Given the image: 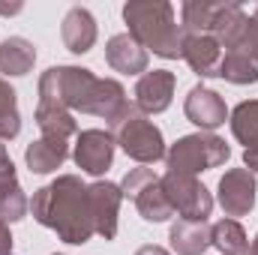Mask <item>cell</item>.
<instances>
[{"label":"cell","instance_id":"obj_1","mask_svg":"<svg viewBox=\"0 0 258 255\" xmlns=\"http://www.w3.org/2000/svg\"><path fill=\"white\" fill-rule=\"evenodd\" d=\"M30 213L39 225L57 231V237L72 246H84L96 234L90 201H87V186L75 174H60L48 186L33 192Z\"/></svg>","mask_w":258,"mask_h":255},{"label":"cell","instance_id":"obj_2","mask_svg":"<svg viewBox=\"0 0 258 255\" xmlns=\"http://www.w3.org/2000/svg\"><path fill=\"white\" fill-rule=\"evenodd\" d=\"M123 21L129 24V36L147 51L177 60L183 57V39L186 33L180 30L174 18V6L165 0H132L123 6Z\"/></svg>","mask_w":258,"mask_h":255},{"label":"cell","instance_id":"obj_3","mask_svg":"<svg viewBox=\"0 0 258 255\" xmlns=\"http://www.w3.org/2000/svg\"><path fill=\"white\" fill-rule=\"evenodd\" d=\"M111 135L123 147V153L129 159H135L141 165H153V162H159L165 156V141H162L159 126L153 120H147V114H141L132 102L111 123Z\"/></svg>","mask_w":258,"mask_h":255},{"label":"cell","instance_id":"obj_4","mask_svg":"<svg viewBox=\"0 0 258 255\" xmlns=\"http://www.w3.org/2000/svg\"><path fill=\"white\" fill-rule=\"evenodd\" d=\"M228 156H231V147L213 132L183 135L165 150L168 171H180V174H198V171L219 168L228 162Z\"/></svg>","mask_w":258,"mask_h":255},{"label":"cell","instance_id":"obj_5","mask_svg":"<svg viewBox=\"0 0 258 255\" xmlns=\"http://www.w3.org/2000/svg\"><path fill=\"white\" fill-rule=\"evenodd\" d=\"M93 84H96V75L84 66H51L39 78V105L84 111V102Z\"/></svg>","mask_w":258,"mask_h":255},{"label":"cell","instance_id":"obj_6","mask_svg":"<svg viewBox=\"0 0 258 255\" xmlns=\"http://www.w3.org/2000/svg\"><path fill=\"white\" fill-rule=\"evenodd\" d=\"M120 192H123V198L135 201L141 219H147V222H168L174 213L165 192H162V177L153 168H144V165L129 168L123 183H120Z\"/></svg>","mask_w":258,"mask_h":255},{"label":"cell","instance_id":"obj_7","mask_svg":"<svg viewBox=\"0 0 258 255\" xmlns=\"http://www.w3.org/2000/svg\"><path fill=\"white\" fill-rule=\"evenodd\" d=\"M162 192L171 204L174 213L186 222H207L213 210V195L198 183L195 174H180V171H165L162 174Z\"/></svg>","mask_w":258,"mask_h":255},{"label":"cell","instance_id":"obj_8","mask_svg":"<svg viewBox=\"0 0 258 255\" xmlns=\"http://www.w3.org/2000/svg\"><path fill=\"white\" fill-rule=\"evenodd\" d=\"M114 135L105 132V129H84L75 135V150H72V159L75 165L90 174V177H102L111 162H114Z\"/></svg>","mask_w":258,"mask_h":255},{"label":"cell","instance_id":"obj_9","mask_svg":"<svg viewBox=\"0 0 258 255\" xmlns=\"http://www.w3.org/2000/svg\"><path fill=\"white\" fill-rule=\"evenodd\" d=\"M87 201H90V213H93V228L99 237L114 240L117 237V210L123 201V192L117 183L108 180H96L87 186Z\"/></svg>","mask_w":258,"mask_h":255},{"label":"cell","instance_id":"obj_10","mask_svg":"<svg viewBox=\"0 0 258 255\" xmlns=\"http://www.w3.org/2000/svg\"><path fill=\"white\" fill-rule=\"evenodd\" d=\"M174 87H177V75L168 72V69H153V72H144L135 84V108L141 114H159L171 105V96H174Z\"/></svg>","mask_w":258,"mask_h":255},{"label":"cell","instance_id":"obj_11","mask_svg":"<svg viewBox=\"0 0 258 255\" xmlns=\"http://www.w3.org/2000/svg\"><path fill=\"white\" fill-rule=\"evenodd\" d=\"M255 174L246 168H231L219 180V204L225 216H246L255 207Z\"/></svg>","mask_w":258,"mask_h":255},{"label":"cell","instance_id":"obj_12","mask_svg":"<svg viewBox=\"0 0 258 255\" xmlns=\"http://www.w3.org/2000/svg\"><path fill=\"white\" fill-rule=\"evenodd\" d=\"M183 111H186V120L195 123L201 132H213V129H219L228 120L225 99L216 90L204 87V84H195L192 90H189V96L183 102Z\"/></svg>","mask_w":258,"mask_h":255},{"label":"cell","instance_id":"obj_13","mask_svg":"<svg viewBox=\"0 0 258 255\" xmlns=\"http://www.w3.org/2000/svg\"><path fill=\"white\" fill-rule=\"evenodd\" d=\"M27 210H30V201H27L24 189H21L18 174H15V165L6 156L3 141H0V219L9 225V222L24 219Z\"/></svg>","mask_w":258,"mask_h":255},{"label":"cell","instance_id":"obj_14","mask_svg":"<svg viewBox=\"0 0 258 255\" xmlns=\"http://www.w3.org/2000/svg\"><path fill=\"white\" fill-rule=\"evenodd\" d=\"M126 108H129V99H126V90L120 87V81H114V78H96V84H93V90H90L81 114L102 117L111 126Z\"/></svg>","mask_w":258,"mask_h":255},{"label":"cell","instance_id":"obj_15","mask_svg":"<svg viewBox=\"0 0 258 255\" xmlns=\"http://www.w3.org/2000/svg\"><path fill=\"white\" fill-rule=\"evenodd\" d=\"M60 36H63V45L72 54H87L96 42V18L84 6H72L63 15Z\"/></svg>","mask_w":258,"mask_h":255},{"label":"cell","instance_id":"obj_16","mask_svg":"<svg viewBox=\"0 0 258 255\" xmlns=\"http://www.w3.org/2000/svg\"><path fill=\"white\" fill-rule=\"evenodd\" d=\"M105 63L111 66L114 72L138 75V72H147V51L129 33H117L105 45Z\"/></svg>","mask_w":258,"mask_h":255},{"label":"cell","instance_id":"obj_17","mask_svg":"<svg viewBox=\"0 0 258 255\" xmlns=\"http://www.w3.org/2000/svg\"><path fill=\"white\" fill-rule=\"evenodd\" d=\"M183 60L189 63V69H192L195 75L210 78V75H216V69H219L222 48H219V42H216L210 33L186 36V39H183Z\"/></svg>","mask_w":258,"mask_h":255},{"label":"cell","instance_id":"obj_18","mask_svg":"<svg viewBox=\"0 0 258 255\" xmlns=\"http://www.w3.org/2000/svg\"><path fill=\"white\" fill-rule=\"evenodd\" d=\"M69 156V144L57 141V138H39V141H30L27 150H24V162L33 174H51L57 171Z\"/></svg>","mask_w":258,"mask_h":255},{"label":"cell","instance_id":"obj_19","mask_svg":"<svg viewBox=\"0 0 258 255\" xmlns=\"http://www.w3.org/2000/svg\"><path fill=\"white\" fill-rule=\"evenodd\" d=\"M168 240H171V249L177 255H201L210 246V225L177 219L168 231Z\"/></svg>","mask_w":258,"mask_h":255},{"label":"cell","instance_id":"obj_20","mask_svg":"<svg viewBox=\"0 0 258 255\" xmlns=\"http://www.w3.org/2000/svg\"><path fill=\"white\" fill-rule=\"evenodd\" d=\"M36 63V48L24 36H9L0 42V72L3 75H27Z\"/></svg>","mask_w":258,"mask_h":255},{"label":"cell","instance_id":"obj_21","mask_svg":"<svg viewBox=\"0 0 258 255\" xmlns=\"http://www.w3.org/2000/svg\"><path fill=\"white\" fill-rule=\"evenodd\" d=\"M36 126L42 129V138L66 141V138L78 135V123H75L72 111L54 108V105H36Z\"/></svg>","mask_w":258,"mask_h":255},{"label":"cell","instance_id":"obj_22","mask_svg":"<svg viewBox=\"0 0 258 255\" xmlns=\"http://www.w3.org/2000/svg\"><path fill=\"white\" fill-rule=\"evenodd\" d=\"M210 246H216L222 255H246L249 240L237 219H219L210 225Z\"/></svg>","mask_w":258,"mask_h":255},{"label":"cell","instance_id":"obj_23","mask_svg":"<svg viewBox=\"0 0 258 255\" xmlns=\"http://www.w3.org/2000/svg\"><path fill=\"white\" fill-rule=\"evenodd\" d=\"M219 3H207V0H186L180 6V30L186 36H201L210 33L213 18H216Z\"/></svg>","mask_w":258,"mask_h":255},{"label":"cell","instance_id":"obj_24","mask_svg":"<svg viewBox=\"0 0 258 255\" xmlns=\"http://www.w3.org/2000/svg\"><path fill=\"white\" fill-rule=\"evenodd\" d=\"M231 132L240 144H246V150L258 147V99H246L240 102L231 114H228Z\"/></svg>","mask_w":258,"mask_h":255},{"label":"cell","instance_id":"obj_25","mask_svg":"<svg viewBox=\"0 0 258 255\" xmlns=\"http://www.w3.org/2000/svg\"><path fill=\"white\" fill-rule=\"evenodd\" d=\"M18 132H21L18 93L9 87L6 78H0V141H12Z\"/></svg>","mask_w":258,"mask_h":255},{"label":"cell","instance_id":"obj_26","mask_svg":"<svg viewBox=\"0 0 258 255\" xmlns=\"http://www.w3.org/2000/svg\"><path fill=\"white\" fill-rule=\"evenodd\" d=\"M216 75L225 78V81H231V84H255L258 81V66L252 63L246 54L231 51V54H222Z\"/></svg>","mask_w":258,"mask_h":255},{"label":"cell","instance_id":"obj_27","mask_svg":"<svg viewBox=\"0 0 258 255\" xmlns=\"http://www.w3.org/2000/svg\"><path fill=\"white\" fill-rule=\"evenodd\" d=\"M234 51H237V54H246V57L258 66V21L252 18V15H249L246 27H243V33H240V39H237ZM228 54H231V51H228Z\"/></svg>","mask_w":258,"mask_h":255},{"label":"cell","instance_id":"obj_28","mask_svg":"<svg viewBox=\"0 0 258 255\" xmlns=\"http://www.w3.org/2000/svg\"><path fill=\"white\" fill-rule=\"evenodd\" d=\"M0 255H12V234L3 219H0Z\"/></svg>","mask_w":258,"mask_h":255},{"label":"cell","instance_id":"obj_29","mask_svg":"<svg viewBox=\"0 0 258 255\" xmlns=\"http://www.w3.org/2000/svg\"><path fill=\"white\" fill-rule=\"evenodd\" d=\"M243 162H246V171H252V174H255V171H258V147H252V150H246V153H243Z\"/></svg>","mask_w":258,"mask_h":255},{"label":"cell","instance_id":"obj_30","mask_svg":"<svg viewBox=\"0 0 258 255\" xmlns=\"http://www.w3.org/2000/svg\"><path fill=\"white\" fill-rule=\"evenodd\" d=\"M135 255H171L168 249H162V246H156V243H147V246H141Z\"/></svg>","mask_w":258,"mask_h":255},{"label":"cell","instance_id":"obj_31","mask_svg":"<svg viewBox=\"0 0 258 255\" xmlns=\"http://www.w3.org/2000/svg\"><path fill=\"white\" fill-rule=\"evenodd\" d=\"M15 12H21V3H12V6H3L0 3V15H15Z\"/></svg>","mask_w":258,"mask_h":255},{"label":"cell","instance_id":"obj_32","mask_svg":"<svg viewBox=\"0 0 258 255\" xmlns=\"http://www.w3.org/2000/svg\"><path fill=\"white\" fill-rule=\"evenodd\" d=\"M246 255H258V234L252 237V243H249V249H246Z\"/></svg>","mask_w":258,"mask_h":255},{"label":"cell","instance_id":"obj_33","mask_svg":"<svg viewBox=\"0 0 258 255\" xmlns=\"http://www.w3.org/2000/svg\"><path fill=\"white\" fill-rule=\"evenodd\" d=\"M252 18H255V21H258V6H255V12H252Z\"/></svg>","mask_w":258,"mask_h":255}]
</instances>
